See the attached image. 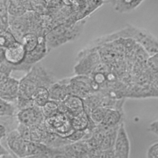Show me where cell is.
<instances>
[{"instance_id":"1","label":"cell","mask_w":158,"mask_h":158,"mask_svg":"<svg viewBox=\"0 0 158 158\" xmlns=\"http://www.w3.org/2000/svg\"><path fill=\"white\" fill-rule=\"evenodd\" d=\"M53 75L42 65H34L19 82V96L31 98L35 90L40 86L48 88L56 81Z\"/></svg>"},{"instance_id":"2","label":"cell","mask_w":158,"mask_h":158,"mask_svg":"<svg viewBox=\"0 0 158 158\" xmlns=\"http://www.w3.org/2000/svg\"><path fill=\"white\" fill-rule=\"evenodd\" d=\"M85 23L83 20H70L55 25L45 36L49 51L78 39L83 32Z\"/></svg>"},{"instance_id":"3","label":"cell","mask_w":158,"mask_h":158,"mask_svg":"<svg viewBox=\"0 0 158 158\" xmlns=\"http://www.w3.org/2000/svg\"><path fill=\"white\" fill-rule=\"evenodd\" d=\"M102 38L106 43L118 38H130L139 44L149 56L158 52V39L146 30L131 25H128L123 29Z\"/></svg>"},{"instance_id":"4","label":"cell","mask_w":158,"mask_h":158,"mask_svg":"<svg viewBox=\"0 0 158 158\" xmlns=\"http://www.w3.org/2000/svg\"><path fill=\"white\" fill-rule=\"evenodd\" d=\"M100 86L90 76L77 75L69 78V89L70 94L78 96L85 99L94 92L99 91Z\"/></svg>"},{"instance_id":"5","label":"cell","mask_w":158,"mask_h":158,"mask_svg":"<svg viewBox=\"0 0 158 158\" xmlns=\"http://www.w3.org/2000/svg\"><path fill=\"white\" fill-rule=\"evenodd\" d=\"M94 49L91 48L88 49L89 51L85 49L81 52V54H78L80 60L74 68L77 75H91L97 67L102 62L98 50Z\"/></svg>"},{"instance_id":"6","label":"cell","mask_w":158,"mask_h":158,"mask_svg":"<svg viewBox=\"0 0 158 158\" xmlns=\"http://www.w3.org/2000/svg\"><path fill=\"white\" fill-rule=\"evenodd\" d=\"M3 50L4 57L0 60L1 62H6L10 65L12 70L23 71L22 64L24 63L27 55L23 44L18 41L10 46L3 48Z\"/></svg>"},{"instance_id":"7","label":"cell","mask_w":158,"mask_h":158,"mask_svg":"<svg viewBox=\"0 0 158 158\" xmlns=\"http://www.w3.org/2000/svg\"><path fill=\"white\" fill-rule=\"evenodd\" d=\"M44 122L49 132L56 133L62 138H66L74 131L70 118L61 112L45 119Z\"/></svg>"},{"instance_id":"8","label":"cell","mask_w":158,"mask_h":158,"mask_svg":"<svg viewBox=\"0 0 158 158\" xmlns=\"http://www.w3.org/2000/svg\"><path fill=\"white\" fill-rule=\"evenodd\" d=\"M6 142L10 152L19 158H24L28 156V141H25L17 130L8 133L6 137Z\"/></svg>"},{"instance_id":"9","label":"cell","mask_w":158,"mask_h":158,"mask_svg":"<svg viewBox=\"0 0 158 158\" xmlns=\"http://www.w3.org/2000/svg\"><path fill=\"white\" fill-rule=\"evenodd\" d=\"M16 117L19 123L30 127L38 125L45 120L41 108L36 105L28 109L19 110L17 112Z\"/></svg>"},{"instance_id":"10","label":"cell","mask_w":158,"mask_h":158,"mask_svg":"<svg viewBox=\"0 0 158 158\" xmlns=\"http://www.w3.org/2000/svg\"><path fill=\"white\" fill-rule=\"evenodd\" d=\"M19 82L10 76L0 79V97L5 101L15 102L19 97Z\"/></svg>"},{"instance_id":"11","label":"cell","mask_w":158,"mask_h":158,"mask_svg":"<svg viewBox=\"0 0 158 158\" xmlns=\"http://www.w3.org/2000/svg\"><path fill=\"white\" fill-rule=\"evenodd\" d=\"M9 29L17 40L20 42L23 36L31 31L30 21L28 11L20 17L9 15Z\"/></svg>"},{"instance_id":"12","label":"cell","mask_w":158,"mask_h":158,"mask_svg":"<svg viewBox=\"0 0 158 158\" xmlns=\"http://www.w3.org/2000/svg\"><path fill=\"white\" fill-rule=\"evenodd\" d=\"M60 112L67 115L70 118L85 111L83 98L73 95H69L62 102H59Z\"/></svg>"},{"instance_id":"13","label":"cell","mask_w":158,"mask_h":158,"mask_svg":"<svg viewBox=\"0 0 158 158\" xmlns=\"http://www.w3.org/2000/svg\"><path fill=\"white\" fill-rule=\"evenodd\" d=\"M49 52L45 36H39V43L31 51L27 52L24 64L33 67L43 59Z\"/></svg>"},{"instance_id":"14","label":"cell","mask_w":158,"mask_h":158,"mask_svg":"<svg viewBox=\"0 0 158 158\" xmlns=\"http://www.w3.org/2000/svg\"><path fill=\"white\" fill-rule=\"evenodd\" d=\"M130 141L125 129L124 124L122 123L118 128L114 150V152L122 156L123 158H129Z\"/></svg>"},{"instance_id":"15","label":"cell","mask_w":158,"mask_h":158,"mask_svg":"<svg viewBox=\"0 0 158 158\" xmlns=\"http://www.w3.org/2000/svg\"><path fill=\"white\" fill-rule=\"evenodd\" d=\"M69 78H64L54 83L49 88L50 99L57 102H62L69 95Z\"/></svg>"},{"instance_id":"16","label":"cell","mask_w":158,"mask_h":158,"mask_svg":"<svg viewBox=\"0 0 158 158\" xmlns=\"http://www.w3.org/2000/svg\"><path fill=\"white\" fill-rule=\"evenodd\" d=\"M122 118V112L120 110L108 109L101 125L107 127H114L120 125Z\"/></svg>"},{"instance_id":"17","label":"cell","mask_w":158,"mask_h":158,"mask_svg":"<svg viewBox=\"0 0 158 158\" xmlns=\"http://www.w3.org/2000/svg\"><path fill=\"white\" fill-rule=\"evenodd\" d=\"M71 123L74 130H86L89 125L90 117L88 114L85 110L83 112L72 117Z\"/></svg>"},{"instance_id":"18","label":"cell","mask_w":158,"mask_h":158,"mask_svg":"<svg viewBox=\"0 0 158 158\" xmlns=\"http://www.w3.org/2000/svg\"><path fill=\"white\" fill-rule=\"evenodd\" d=\"M36 106L41 107L48 101L50 100L49 88L45 86H40L33 93L31 98Z\"/></svg>"},{"instance_id":"19","label":"cell","mask_w":158,"mask_h":158,"mask_svg":"<svg viewBox=\"0 0 158 158\" xmlns=\"http://www.w3.org/2000/svg\"><path fill=\"white\" fill-rule=\"evenodd\" d=\"M143 0H116L114 9L120 13H124L135 9Z\"/></svg>"},{"instance_id":"20","label":"cell","mask_w":158,"mask_h":158,"mask_svg":"<svg viewBox=\"0 0 158 158\" xmlns=\"http://www.w3.org/2000/svg\"><path fill=\"white\" fill-rule=\"evenodd\" d=\"M7 5L8 12L10 16L20 17L28 11L21 0H7Z\"/></svg>"},{"instance_id":"21","label":"cell","mask_w":158,"mask_h":158,"mask_svg":"<svg viewBox=\"0 0 158 158\" xmlns=\"http://www.w3.org/2000/svg\"><path fill=\"white\" fill-rule=\"evenodd\" d=\"M24 46L27 52L33 51L39 43V36L34 33H28L25 34L20 41Z\"/></svg>"},{"instance_id":"22","label":"cell","mask_w":158,"mask_h":158,"mask_svg":"<svg viewBox=\"0 0 158 158\" xmlns=\"http://www.w3.org/2000/svg\"><path fill=\"white\" fill-rule=\"evenodd\" d=\"M15 102H9L1 99L0 102V116L1 117H12L15 115L17 109ZM18 110V109H17Z\"/></svg>"},{"instance_id":"23","label":"cell","mask_w":158,"mask_h":158,"mask_svg":"<svg viewBox=\"0 0 158 158\" xmlns=\"http://www.w3.org/2000/svg\"><path fill=\"white\" fill-rule=\"evenodd\" d=\"M45 119L53 117L60 112L59 102L50 99L41 107Z\"/></svg>"},{"instance_id":"24","label":"cell","mask_w":158,"mask_h":158,"mask_svg":"<svg viewBox=\"0 0 158 158\" xmlns=\"http://www.w3.org/2000/svg\"><path fill=\"white\" fill-rule=\"evenodd\" d=\"M17 41H18V40L13 35V33L10 31L9 29L1 31V34H0L1 48H6Z\"/></svg>"},{"instance_id":"25","label":"cell","mask_w":158,"mask_h":158,"mask_svg":"<svg viewBox=\"0 0 158 158\" xmlns=\"http://www.w3.org/2000/svg\"><path fill=\"white\" fill-rule=\"evenodd\" d=\"M108 109L102 106L97 107L90 112L89 114V117L96 125H99L103 121Z\"/></svg>"},{"instance_id":"26","label":"cell","mask_w":158,"mask_h":158,"mask_svg":"<svg viewBox=\"0 0 158 158\" xmlns=\"http://www.w3.org/2000/svg\"><path fill=\"white\" fill-rule=\"evenodd\" d=\"M146 67L150 73H158V52L148 57L146 60Z\"/></svg>"},{"instance_id":"27","label":"cell","mask_w":158,"mask_h":158,"mask_svg":"<svg viewBox=\"0 0 158 158\" xmlns=\"http://www.w3.org/2000/svg\"><path fill=\"white\" fill-rule=\"evenodd\" d=\"M15 104H16L18 111L20 110L28 109L35 105L33 100L31 98H22L19 96L18 97Z\"/></svg>"},{"instance_id":"28","label":"cell","mask_w":158,"mask_h":158,"mask_svg":"<svg viewBox=\"0 0 158 158\" xmlns=\"http://www.w3.org/2000/svg\"><path fill=\"white\" fill-rule=\"evenodd\" d=\"M17 130L25 141H31V128L30 127L19 123Z\"/></svg>"},{"instance_id":"29","label":"cell","mask_w":158,"mask_h":158,"mask_svg":"<svg viewBox=\"0 0 158 158\" xmlns=\"http://www.w3.org/2000/svg\"><path fill=\"white\" fill-rule=\"evenodd\" d=\"M86 135V131L83 130H74L66 138L71 143H76L82 141L85 139Z\"/></svg>"},{"instance_id":"30","label":"cell","mask_w":158,"mask_h":158,"mask_svg":"<svg viewBox=\"0 0 158 158\" xmlns=\"http://www.w3.org/2000/svg\"><path fill=\"white\" fill-rule=\"evenodd\" d=\"M149 86L154 89L158 91V73L151 74L150 75Z\"/></svg>"},{"instance_id":"31","label":"cell","mask_w":158,"mask_h":158,"mask_svg":"<svg viewBox=\"0 0 158 158\" xmlns=\"http://www.w3.org/2000/svg\"><path fill=\"white\" fill-rule=\"evenodd\" d=\"M7 128L5 124H4L3 123L1 122V125H0V139L1 141H2L3 139H4L8 133H7Z\"/></svg>"},{"instance_id":"32","label":"cell","mask_w":158,"mask_h":158,"mask_svg":"<svg viewBox=\"0 0 158 158\" xmlns=\"http://www.w3.org/2000/svg\"><path fill=\"white\" fill-rule=\"evenodd\" d=\"M114 150L110 149V150L103 151L100 158H114Z\"/></svg>"},{"instance_id":"33","label":"cell","mask_w":158,"mask_h":158,"mask_svg":"<svg viewBox=\"0 0 158 158\" xmlns=\"http://www.w3.org/2000/svg\"><path fill=\"white\" fill-rule=\"evenodd\" d=\"M149 129L152 132L158 135V120L154 121L151 123L149 126Z\"/></svg>"},{"instance_id":"34","label":"cell","mask_w":158,"mask_h":158,"mask_svg":"<svg viewBox=\"0 0 158 158\" xmlns=\"http://www.w3.org/2000/svg\"><path fill=\"white\" fill-rule=\"evenodd\" d=\"M114 158H123L122 156H120V154L116 153L115 152H114Z\"/></svg>"},{"instance_id":"35","label":"cell","mask_w":158,"mask_h":158,"mask_svg":"<svg viewBox=\"0 0 158 158\" xmlns=\"http://www.w3.org/2000/svg\"><path fill=\"white\" fill-rule=\"evenodd\" d=\"M110 1H111V2H112V6H114V4H115V1H116V0H110Z\"/></svg>"},{"instance_id":"36","label":"cell","mask_w":158,"mask_h":158,"mask_svg":"<svg viewBox=\"0 0 158 158\" xmlns=\"http://www.w3.org/2000/svg\"><path fill=\"white\" fill-rule=\"evenodd\" d=\"M99 1H101V2H103V1H104V0H99Z\"/></svg>"}]
</instances>
